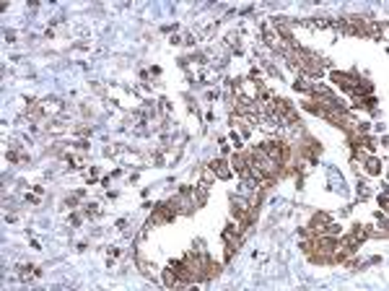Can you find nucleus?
<instances>
[{
    "label": "nucleus",
    "mask_w": 389,
    "mask_h": 291,
    "mask_svg": "<svg viewBox=\"0 0 389 291\" xmlns=\"http://www.w3.org/2000/svg\"><path fill=\"white\" fill-rule=\"evenodd\" d=\"M327 226H329V216H327V213H317V216L311 219V224L306 226V231H309L311 237H319V234H327Z\"/></svg>",
    "instance_id": "obj_1"
},
{
    "label": "nucleus",
    "mask_w": 389,
    "mask_h": 291,
    "mask_svg": "<svg viewBox=\"0 0 389 291\" xmlns=\"http://www.w3.org/2000/svg\"><path fill=\"white\" fill-rule=\"evenodd\" d=\"M332 81H335V83H340L345 91H356V86L361 83V78H356L353 73H340V70H335V73H332Z\"/></svg>",
    "instance_id": "obj_2"
},
{
    "label": "nucleus",
    "mask_w": 389,
    "mask_h": 291,
    "mask_svg": "<svg viewBox=\"0 0 389 291\" xmlns=\"http://www.w3.org/2000/svg\"><path fill=\"white\" fill-rule=\"evenodd\" d=\"M210 169H213V172H215V177H220V179H229V177H231V169H229V164H226L224 159L213 161V164H210Z\"/></svg>",
    "instance_id": "obj_3"
},
{
    "label": "nucleus",
    "mask_w": 389,
    "mask_h": 291,
    "mask_svg": "<svg viewBox=\"0 0 389 291\" xmlns=\"http://www.w3.org/2000/svg\"><path fill=\"white\" fill-rule=\"evenodd\" d=\"M366 169H368V174H379V172H381V161H379V159H368V161H366Z\"/></svg>",
    "instance_id": "obj_4"
}]
</instances>
